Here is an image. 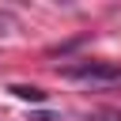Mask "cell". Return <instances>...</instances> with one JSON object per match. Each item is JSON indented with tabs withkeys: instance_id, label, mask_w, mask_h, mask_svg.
Here are the masks:
<instances>
[{
	"instance_id": "1",
	"label": "cell",
	"mask_w": 121,
	"mask_h": 121,
	"mask_svg": "<svg viewBox=\"0 0 121 121\" xmlns=\"http://www.w3.org/2000/svg\"><path fill=\"white\" fill-rule=\"evenodd\" d=\"M64 76H72V79H121V72L117 68H106V64H72V68H64Z\"/></svg>"
},
{
	"instance_id": "2",
	"label": "cell",
	"mask_w": 121,
	"mask_h": 121,
	"mask_svg": "<svg viewBox=\"0 0 121 121\" xmlns=\"http://www.w3.org/2000/svg\"><path fill=\"white\" fill-rule=\"evenodd\" d=\"M11 95H19V98H26V102H45V91L34 87V83H15Z\"/></svg>"
}]
</instances>
